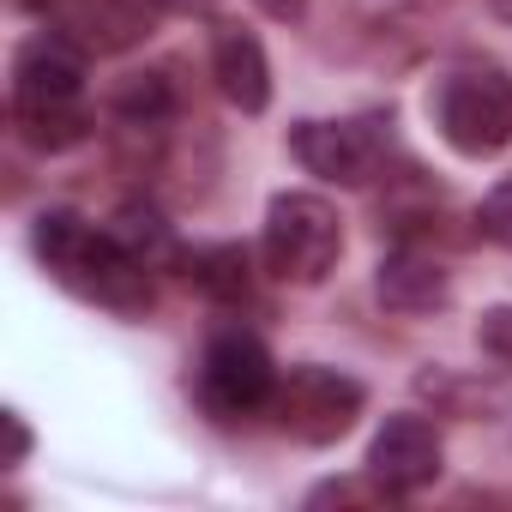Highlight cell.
<instances>
[{
  "instance_id": "obj_2",
  "label": "cell",
  "mask_w": 512,
  "mask_h": 512,
  "mask_svg": "<svg viewBox=\"0 0 512 512\" xmlns=\"http://www.w3.org/2000/svg\"><path fill=\"white\" fill-rule=\"evenodd\" d=\"M85 49L61 37L55 25L25 37L13 55V133L31 151H73L91 139V103H85Z\"/></svg>"
},
{
  "instance_id": "obj_12",
  "label": "cell",
  "mask_w": 512,
  "mask_h": 512,
  "mask_svg": "<svg viewBox=\"0 0 512 512\" xmlns=\"http://www.w3.org/2000/svg\"><path fill=\"white\" fill-rule=\"evenodd\" d=\"M181 272H187V284H193L205 302H217V308H235V302L253 296V260H247V247H235V241L193 247L187 260H181Z\"/></svg>"
},
{
  "instance_id": "obj_10",
  "label": "cell",
  "mask_w": 512,
  "mask_h": 512,
  "mask_svg": "<svg viewBox=\"0 0 512 512\" xmlns=\"http://www.w3.org/2000/svg\"><path fill=\"white\" fill-rule=\"evenodd\" d=\"M211 79H217L229 109L266 115V103H272V61H266L260 37H253L241 19H217L211 25Z\"/></svg>"
},
{
  "instance_id": "obj_7",
  "label": "cell",
  "mask_w": 512,
  "mask_h": 512,
  "mask_svg": "<svg viewBox=\"0 0 512 512\" xmlns=\"http://www.w3.org/2000/svg\"><path fill=\"white\" fill-rule=\"evenodd\" d=\"M440 464H446V446H440V428L416 410H398L374 428L368 440V476L392 494V500H410L422 494L428 482H440Z\"/></svg>"
},
{
  "instance_id": "obj_1",
  "label": "cell",
  "mask_w": 512,
  "mask_h": 512,
  "mask_svg": "<svg viewBox=\"0 0 512 512\" xmlns=\"http://www.w3.org/2000/svg\"><path fill=\"white\" fill-rule=\"evenodd\" d=\"M31 253L61 290H73L79 302H97L109 314L139 320L157 302V284H151L157 272H145L133 260L109 223H91L79 211H43L31 223Z\"/></svg>"
},
{
  "instance_id": "obj_5",
  "label": "cell",
  "mask_w": 512,
  "mask_h": 512,
  "mask_svg": "<svg viewBox=\"0 0 512 512\" xmlns=\"http://www.w3.org/2000/svg\"><path fill=\"white\" fill-rule=\"evenodd\" d=\"M193 392L211 416L241 422V416H266L272 392H278V362L272 350L253 338L247 326H223L205 338L199 368H193Z\"/></svg>"
},
{
  "instance_id": "obj_20",
  "label": "cell",
  "mask_w": 512,
  "mask_h": 512,
  "mask_svg": "<svg viewBox=\"0 0 512 512\" xmlns=\"http://www.w3.org/2000/svg\"><path fill=\"white\" fill-rule=\"evenodd\" d=\"M488 7H494V19H506V25H512V0H488Z\"/></svg>"
},
{
  "instance_id": "obj_16",
  "label": "cell",
  "mask_w": 512,
  "mask_h": 512,
  "mask_svg": "<svg viewBox=\"0 0 512 512\" xmlns=\"http://www.w3.org/2000/svg\"><path fill=\"white\" fill-rule=\"evenodd\" d=\"M482 350L494 356V362H506L512 368V308H494V314H482Z\"/></svg>"
},
{
  "instance_id": "obj_9",
  "label": "cell",
  "mask_w": 512,
  "mask_h": 512,
  "mask_svg": "<svg viewBox=\"0 0 512 512\" xmlns=\"http://www.w3.org/2000/svg\"><path fill=\"white\" fill-rule=\"evenodd\" d=\"M31 7L61 31L73 37L85 55H121L133 43H145L151 31V0H31Z\"/></svg>"
},
{
  "instance_id": "obj_3",
  "label": "cell",
  "mask_w": 512,
  "mask_h": 512,
  "mask_svg": "<svg viewBox=\"0 0 512 512\" xmlns=\"http://www.w3.org/2000/svg\"><path fill=\"white\" fill-rule=\"evenodd\" d=\"M260 260L278 284L314 290L338 272L344 260V217L326 193H278L266 205V229H260Z\"/></svg>"
},
{
  "instance_id": "obj_6",
  "label": "cell",
  "mask_w": 512,
  "mask_h": 512,
  "mask_svg": "<svg viewBox=\"0 0 512 512\" xmlns=\"http://www.w3.org/2000/svg\"><path fill=\"white\" fill-rule=\"evenodd\" d=\"M368 410V386L344 368H326V362H302L290 374H278V392H272V422L302 440V446H332L344 440Z\"/></svg>"
},
{
  "instance_id": "obj_13",
  "label": "cell",
  "mask_w": 512,
  "mask_h": 512,
  "mask_svg": "<svg viewBox=\"0 0 512 512\" xmlns=\"http://www.w3.org/2000/svg\"><path fill=\"white\" fill-rule=\"evenodd\" d=\"M109 121L121 139H163L175 121V97L163 73H133L115 97H109Z\"/></svg>"
},
{
  "instance_id": "obj_8",
  "label": "cell",
  "mask_w": 512,
  "mask_h": 512,
  "mask_svg": "<svg viewBox=\"0 0 512 512\" xmlns=\"http://www.w3.org/2000/svg\"><path fill=\"white\" fill-rule=\"evenodd\" d=\"M290 151L308 175L332 187H368L380 175V133L368 121H296Z\"/></svg>"
},
{
  "instance_id": "obj_4",
  "label": "cell",
  "mask_w": 512,
  "mask_h": 512,
  "mask_svg": "<svg viewBox=\"0 0 512 512\" xmlns=\"http://www.w3.org/2000/svg\"><path fill=\"white\" fill-rule=\"evenodd\" d=\"M434 127L470 163L500 157L512 145V73L494 61L446 67V79L434 85Z\"/></svg>"
},
{
  "instance_id": "obj_17",
  "label": "cell",
  "mask_w": 512,
  "mask_h": 512,
  "mask_svg": "<svg viewBox=\"0 0 512 512\" xmlns=\"http://www.w3.org/2000/svg\"><path fill=\"white\" fill-rule=\"evenodd\" d=\"M266 19H278V25H302L308 19V0H253Z\"/></svg>"
},
{
  "instance_id": "obj_19",
  "label": "cell",
  "mask_w": 512,
  "mask_h": 512,
  "mask_svg": "<svg viewBox=\"0 0 512 512\" xmlns=\"http://www.w3.org/2000/svg\"><path fill=\"white\" fill-rule=\"evenodd\" d=\"M157 13H175V19H193V13H211L217 0H151Z\"/></svg>"
},
{
  "instance_id": "obj_11",
  "label": "cell",
  "mask_w": 512,
  "mask_h": 512,
  "mask_svg": "<svg viewBox=\"0 0 512 512\" xmlns=\"http://www.w3.org/2000/svg\"><path fill=\"white\" fill-rule=\"evenodd\" d=\"M374 296H380L386 314L416 320V314H434V308L452 302V272L434 260V253H422V247L404 241L398 253H386V260H380V272H374Z\"/></svg>"
},
{
  "instance_id": "obj_14",
  "label": "cell",
  "mask_w": 512,
  "mask_h": 512,
  "mask_svg": "<svg viewBox=\"0 0 512 512\" xmlns=\"http://www.w3.org/2000/svg\"><path fill=\"white\" fill-rule=\"evenodd\" d=\"M109 229H115V241L133 253L145 272H175V266L187 260L181 241H175V229L163 223V211H157V205H145V199H127V205L109 217Z\"/></svg>"
},
{
  "instance_id": "obj_18",
  "label": "cell",
  "mask_w": 512,
  "mask_h": 512,
  "mask_svg": "<svg viewBox=\"0 0 512 512\" xmlns=\"http://www.w3.org/2000/svg\"><path fill=\"white\" fill-rule=\"evenodd\" d=\"M7 434H13L7 464H25V452H31V428H25V416H19V410H7Z\"/></svg>"
},
{
  "instance_id": "obj_15",
  "label": "cell",
  "mask_w": 512,
  "mask_h": 512,
  "mask_svg": "<svg viewBox=\"0 0 512 512\" xmlns=\"http://www.w3.org/2000/svg\"><path fill=\"white\" fill-rule=\"evenodd\" d=\"M476 229H482L494 247L512 253V175H500V181L482 193V205H476Z\"/></svg>"
}]
</instances>
